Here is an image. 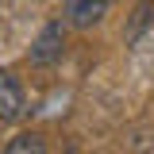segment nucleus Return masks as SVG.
<instances>
[{"label":"nucleus","instance_id":"1","mask_svg":"<svg viewBox=\"0 0 154 154\" xmlns=\"http://www.w3.org/2000/svg\"><path fill=\"white\" fill-rule=\"evenodd\" d=\"M62 54H66V23L50 19L31 42V66H54L62 62Z\"/></svg>","mask_w":154,"mask_h":154},{"label":"nucleus","instance_id":"2","mask_svg":"<svg viewBox=\"0 0 154 154\" xmlns=\"http://www.w3.org/2000/svg\"><path fill=\"white\" fill-rule=\"evenodd\" d=\"M27 116V89L16 73L0 69V119L4 123H16Z\"/></svg>","mask_w":154,"mask_h":154},{"label":"nucleus","instance_id":"3","mask_svg":"<svg viewBox=\"0 0 154 154\" xmlns=\"http://www.w3.org/2000/svg\"><path fill=\"white\" fill-rule=\"evenodd\" d=\"M112 12V0H69L66 4V23L77 31H89L96 23H104V16Z\"/></svg>","mask_w":154,"mask_h":154},{"label":"nucleus","instance_id":"4","mask_svg":"<svg viewBox=\"0 0 154 154\" xmlns=\"http://www.w3.org/2000/svg\"><path fill=\"white\" fill-rule=\"evenodd\" d=\"M0 154H46V139L38 131H19L16 139H8V146Z\"/></svg>","mask_w":154,"mask_h":154}]
</instances>
